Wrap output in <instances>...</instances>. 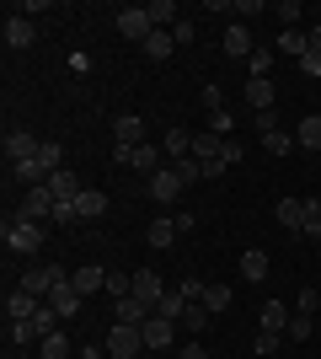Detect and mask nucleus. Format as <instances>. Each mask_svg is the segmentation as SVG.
Wrapping results in <instances>:
<instances>
[{"label":"nucleus","mask_w":321,"mask_h":359,"mask_svg":"<svg viewBox=\"0 0 321 359\" xmlns=\"http://www.w3.org/2000/svg\"><path fill=\"white\" fill-rule=\"evenodd\" d=\"M150 306H145V300L139 295H123V300H113V322H118V327H145V322H150Z\"/></svg>","instance_id":"nucleus-6"},{"label":"nucleus","mask_w":321,"mask_h":359,"mask_svg":"<svg viewBox=\"0 0 321 359\" xmlns=\"http://www.w3.org/2000/svg\"><path fill=\"white\" fill-rule=\"evenodd\" d=\"M11 344H43V327L38 322H11Z\"/></svg>","instance_id":"nucleus-34"},{"label":"nucleus","mask_w":321,"mask_h":359,"mask_svg":"<svg viewBox=\"0 0 321 359\" xmlns=\"http://www.w3.org/2000/svg\"><path fill=\"white\" fill-rule=\"evenodd\" d=\"M177 295H183V300H204V279H183V285H177Z\"/></svg>","instance_id":"nucleus-49"},{"label":"nucleus","mask_w":321,"mask_h":359,"mask_svg":"<svg viewBox=\"0 0 321 359\" xmlns=\"http://www.w3.org/2000/svg\"><path fill=\"white\" fill-rule=\"evenodd\" d=\"M311 311H321V290H300V316H311Z\"/></svg>","instance_id":"nucleus-47"},{"label":"nucleus","mask_w":321,"mask_h":359,"mask_svg":"<svg viewBox=\"0 0 321 359\" xmlns=\"http://www.w3.org/2000/svg\"><path fill=\"white\" fill-rule=\"evenodd\" d=\"M241 279H252V285L268 279V252H262V247H246L241 252Z\"/></svg>","instance_id":"nucleus-21"},{"label":"nucleus","mask_w":321,"mask_h":359,"mask_svg":"<svg viewBox=\"0 0 321 359\" xmlns=\"http://www.w3.org/2000/svg\"><path fill=\"white\" fill-rule=\"evenodd\" d=\"M204 306H209V316H225L230 311V290L225 285H204Z\"/></svg>","instance_id":"nucleus-31"},{"label":"nucleus","mask_w":321,"mask_h":359,"mask_svg":"<svg viewBox=\"0 0 321 359\" xmlns=\"http://www.w3.org/2000/svg\"><path fill=\"white\" fill-rule=\"evenodd\" d=\"M209 322H214V316H209V306H204V300H187V311H183V327H187V332H204Z\"/></svg>","instance_id":"nucleus-29"},{"label":"nucleus","mask_w":321,"mask_h":359,"mask_svg":"<svg viewBox=\"0 0 321 359\" xmlns=\"http://www.w3.org/2000/svg\"><path fill=\"white\" fill-rule=\"evenodd\" d=\"M241 161V145H236V140H225V150H220V166H236Z\"/></svg>","instance_id":"nucleus-51"},{"label":"nucleus","mask_w":321,"mask_h":359,"mask_svg":"<svg viewBox=\"0 0 321 359\" xmlns=\"http://www.w3.org/2000/svg\"><path fill=\"white\" fill-rule=\"evenodd\" d=\"M161 156H166V166L187 161V156H193V135H187V129H166V140H161Z\"/></svg>","instance_id":"nucleus-14"},{"label":"nucleus","mask_w":321,"mask_h":359,"mask_svg":"<svg viewBox=\"0 0 321 359\" xmlns=\"http://www.w3.org/2000/svg\"><path fill=\"white\" fill-rule=\"evenodd\" d=\"M273 215H278V225H284V231H306V198H284Z\"/></svg>","instance_id":"nucleus-22"},{"label":"nucleus","mask_w":321,"mask_h":359,"mask_svg":"<svg viewBox=\"0 0 321 359\" xmlns=\"http://www.w3.org/2000/svg\"><path fill=\"white\" fill-rule=\"evenodd\" d=\"M70 70L86 75V70H92V54H86V48H76V54H70Z\"/></svg>","instance_id":"nucleus-50"},{"label":"nucleus","mask_w":321,"mask_h":359,"mask_svg":"<svg viewBox=\"0 0 321 359\" xmlns=\"http://www.w3.org/2000/svg\"><path fill=\"white\" fill-rule=\"evenodd\" d=\"M38 161H43L48 172H59V166H64V145H54V140H43V150H38Z\"/></svg>","instance_id":"nucleus-39"},{"label":"nucleus","mask_w":321,"mask_h":359,"mask_svg":"<svg viewBox=\"0 0 321 359\" xmlns=\"http://www.w3.org/2000/svg\"><path fill=\"white\" fill-rule=\"evenodd\" d=\"M38 150H43V140H32L27 129H11V135H6V161H11V166L32 161V156H38Z\"/></svg>","instance_id":"nucleus-9"},{"label":"nucleus","mask_w":321,"mask_h":359,"mask_svg":"<svg viewBox=\"0 0 321 359\" xmlns=\"http://www.w3.org/2000/svg\"><path fill=\"white\" fill-rule=\"evenodd\" d=\"M70 285H76L80 295H97V290H107V269L86 263V269H76V273H70Z\"/></svg>","instance_id":"nucleus-19"},{"label":"nucleus","mask_w":321,"mask_h":359,"mask_svg":"<svg viewBox=\"0 0 321 359\" xmlns=\"http://www.w3.org/2000/svg\"><path fill=\"white\" fill-rule=\"evenodd\" d=\"M54 204H59V198L48 194V188H27V194H22V210H16V215L38 225V220H48V215H54Z\"/></svg>","instance_id":"nucleus-8"},{"label":"nucleus","mask_w":321,"mask_h":359,"mask_svg":"<svg viewBox=\"0 0 321 359\" xmlns=\"http://www.w3.org/2000/svg\"><path fill=\"white\" fill-rule=\"evenodd\" d=\"M183 359H209V348H204L199 338H193V344H183Z\"/></svg>","instance_id":"nucleus-52"},{"label":"nucleus","mask_w":321,"mask_h":359,"mask_svg":"<svg viewBox=\"0 0 321 359\" xmlns=\"http://www.w3.org/2000/svg\"><path fill=\"white\" fill-rule=\"evenodd\" d=\"M113 140L118 145H145V118L139 113H118L113 118Z\"/></svg>","instance_id":"nucleus-11"},{"label":"nucleus","mask_w":321,"mask_h":359,"mask_svg":"<svg viewBox=\"0 0 321 359\" xmlns=\"http://www.w3.org/2000/svg\"><path fill=\"white\" fill-rule=\"evenodd\" d=\"M209 135H220V140H230V135H236V118H230L225 107H220V113H209Z\"/></svg>","instance_id":"nucleus-38"},{"label":"nucleus","mask_w":321,"mask_h":359,"mask_svg":"<svg viewBox=\"0 0 321 359\" xmlns=\"http://www.w3.org/2000/svg\"><path fill=\"white\" fill-rule=\"evenodd\" d=\"M171 338H177V322H171V316H150V322H145V348H171Z\"/></svg>","instance_id":"nucleus-16"},{"label":"nucleus","mask_w":321,"mask_h":359,"mask_svg":"<svg viewBox=\"0 0 321 359\" xmlns=\"http://www.w3.org/2000/svg\"><path fill=\"white\" fill-rule=\"evenodd\" d=\"M80 300H86V295H80V290L70 285V279L48 290V306H54V311H59V316H76V311H80Z\"/></svg>","instance_id":"nucleus-17"},{"label":"nucleus","mask_w":321,"mask_h":359,"mask_svg":"<svg viewBox=\"0 0 321 359\" xmlns=\"http://www.w3.org/2000/svg\"><path fill=\"white\" fill-rule=\"evenodd\" d=\"M134 295H139V300H145V306H150V311H155V306L166 300V285H161V273L139 269V273H134Z\"/></svg>","instance_id":"nucleus-13"},{"label":"nucleus","mask_w":321,"mask_h":359,"mask_svg":"<svg viewBox=\"0 0 321 359\" xmlns=\"http://www.w3.org/2000/svg\"><path fill=\"white\" fill-rule=\"evenodd\" d=\"M102 348L113 359H139V348H145V327H118V322H113V332H107Z\"/></svg>","instance_id":"nucleus-4"},{"label":"nucleus","mask_w":321,"mask_h":359,"mask_svg":"<svg viewBox=\"0 0 321 359\" xmlns=\"http://www.w3.org/2000/svg\"><path fill=\"white\" fill-rule=\"evenodd\" d=\"M183 311H187V300L177 295V290H166V300L155 306V316H171V322H183Z\"/></svg>","instance_id":"nucleus-36"},{"label":"nucleus","mask_w":321,"mask_h":359,"mask_svg":"<svg viewBox=\"0 0 321 359\" xmlns=\"http://www.w3.org/2000/svg\"><path fill=\"white\" fill-rule=\"evenodd\" d=\"M80 359H113V354H107V348H97V344H92V348H86V354H80Z\"/></svg>","instance_id":"nucleus-53"},{"label":"nucleus","mask_w":321,"mask_h":359,"mask_svg":"<svg viewBox=\"0 0 321 359\" xmlns=\"http://www.w3.org/2000/svg\"><path fill=\"white\" fill-rule=\"evenodd\" d=\"M268 70H273V48H252V60H246V75H252V81H268Z\"/></svg>","instance_id":"nucleus-32"},{"label":"nucleus","mask_w":321,"mask_h":359,"mask_svg":"<svg viewBox=\"0 0 321 359\" xmlns=\"http://www.w3.org/2000/svg\"><path fill=\"white\" fill-rule=\"evenodd\" d=\"M171 38H177V48H187V43H193V38H199V27H193V22H187V16H183V22L171 27Z\"/></svg>","instance_id":"nucleus-45"},{"label":"nucleus","mask_w":321,"mask_h":359,"mask_svg":"<svg viewBox=\"0 0 321 359\" xmlns=\"http://www.w3.org/2000/svg\"><path fill=\"white\" fill-rule=\"evenodd\" d=\"M306 48H311V38L300 27H284V32H278V54H294V60H300Z\"/></svg>","instance_id":"nucleus-28"},{"label":"nucleus","mask_w":321,"mask_h":359,"mask_svg":"<svg viewBox=\"0 0 321 359\" xmlns=\"http://www.w3.org/2000/svg\"><path fill=\"white\" fill-rule=\"evenodd\" d=\"M145 241H150L155 252H161V247H171V241H177V215H155V220L145 225Z\"/></svg>","instance_id":"nucleus-15"},{"label":"nucleus","mask_w":321,"mask_h":359,"mask_svg":"<svg viewBox=\"0 0 321 359\" xmlns=\"http://www.w3.org/2000/svg\"><path fill=\"white\" fill-rule=\"evenodd\" d=\"M145 188H150V198L161 204V210H171V204L183 198V188H187V182L177 177V166H161L155 177H145Z\"/></svg>","instance_id":"nucleus-3"},{"label":"nucleus","mask_w":321,"mask_h":359,"mask_svg":"<svg viewBox=\"0 0 321 359\" xmlns=\"http://www.w3.org/2000/svg\"><path fill=\"white\" fill-rule=\"evenodd\" d=\"M177 177H183V182H204V161H193V156L177 161Z\"/></svg>","instance_id":"nucleus-44"},{"label":"nucleus","mask_w":321,"mask_h":359,"mask_svg":"<svg viewBox=\"0 0 321 359\" xmlns=\"http://www.w3.org/2000/svg\"><path fill=\"white\" fill-rule=\"evenodd\" d=\"M113 22H118V32L129 38V43H145V38L155 32V22H150V11H145V6H123Z\"/></svg>","instance_id":"nucleus-5"},{"label":"nucleus","mask_w":321,"mask_h":359,"mask_svg":"<svg viewBox=\"0 0 321 359\" xmlns=\"http://www.w3.org/2000/svg\"><path fill=\"white\" fill-rule=\"evenodd\" d=\"M278 344H284V332H257V354H262V359H273Z\"/></svg>","instance_id":"nucleus-42"},{"label":"nucleus","mask_w":321,"mask_h":359,"mask_svg":"<svg viewBox=\"0 0 321 359\" xmlns=\"http://www.w3.org/2000/svg\"><path fill=\"white\" fill-rule=\"evenodd\" d=\"M54 225H64V231H76V225H80L76 204H54Z\"/></svg>","instance_id":"nucleus-43"},{"label":"nucleus","mask_w":321,"mask_h":359,"mask_svg":"<svg viewBox=\"0 0 321 359\" xmlns=\"http://www.w3.org/2000/svg\"><path fill=\"white\" fill-rule=\"evenodd\" d=\"M32 43H38V22L6 11V48H32Z\"/></svg>","instance_id":"nucleus-7"},{"label":"nucleus","mask_w":321,"mask_h":359,"mask_svg":"<svg viewBox=\"0 0 321 359\" xmlns=\"http://www.w3.org/2000/svg\"><path fill=\"white\" fill-rule=\"evenodd\" d=\"M257 322H262V332H290V306H284V300H268L257 311Z\"/></svg>","instance_id":"nucleus-20"},{"label":"nucleus","mask_w":321,"mask_h":359,"mask_svg":"<svg viewBox=\"0 0 321 359\" xmlns=\"http://www.w3.org/2000/svg\"><path fill=\"white\" fill-rule=\"evenodd\" d=\"M38 306H43V300H38V295H27L22 285H16L11 295H6V316H11V322H32V316H38Z\"/></svg>","instance_id":"nucleus-12"},{"label":"nucleus","mask_w":321,"mask_h":359,"mask_svg":"<svg viewBox=\"0 0 321 359\" xmlns=\"http://www.w3.org/2000/svg\"><path fill=\"white\" fill-rule=\"evenodd\" d=\"M273 16L284 22V27H300V0H284V6H273Z\"/></svg>","instance_id":"nucleus-40"},{"label":"nucleus","mask_w":321,"mask_h":359,"mask_svg":"<svg viewBox=\"0 0 321 359\" xmlns=\"http://www.w3.org/2000/svg\"><path fill=\"white\" fill-rule=\"evenodd\" d=\"M139 48H145V60L161 65V60H171V54H177V38H171V32H150V38H145Z\"/></svg>","instance_id":"nucleus-23"},{"label":"nucleus","mask_w":321,"mask_h":359,"mask_svg":"<svg viewBox=\"0 0 321 359\" xmlns=\"http://www.w3.org/2000/svg\"><path fill=\"white\" fill-rule=\"evenodd\" d=\"M290 344H306L311 338V316H290V332H284Z\"/></svg>","instance_id":"nucleus-41"},{"label":"nucleus","mask_w":321,"mask_h":359,"mask_svg":"<svg viewBox=\"0 0 321 359\" xmlns=\"http://www.w3.org/2000/svg\"><path fill=\"white\" fill-rule=\"evenodd\" d=\"M300 70H306L311 81H321V54H316V48H306V54H300Z\"/></svg>","instance_id":"nucleus-48"},{"label":"nucleus","mask_w":321,"mask_h":359,"mask_svg":"<svg viewBox=\"0 0 321 359\" xmlns=\"http://www.w3.org/2000/svg\"><path fill=\"white\" fill-rule=\"evenodd\" d=\"M199 102L209 107V113H220V107H225V97H220V86H214V81H209V86L199 91Z\"/></svg>","instance_id":"nucleus-46"},{"label":"nucleus","mask_w":321,"mask_h":359,"mask_svg":"<svg viewBox=\"0 0 321 359\" xmlns=\"http://www.w3.org/2000/svg\"><path fill=\"white\" fill-rule=\"evenodd\" d=\"M225 54L230 60H252V32L246 27H225Z\"/></svg>","instance_id":"nucleus-27"},{"label":"nucleus","mask_w":321,"mask_h":359,"mask_svg":"<svg viewBox=\"0 0 321 359\" xmlns=\"http://www.w3.org/2000/svg\"><path fill=\"white\" fill-rule=\"evenodd\" d=\"M113 161L134 166L139 177H155V172L166 166V156H161V145H118V150H113Z\"/></svg>","instance_id":"nucleus-1"},{"label":"nucleus","mask_w":321,"mask_h":359,"mask_svg":"<svg viewBox=\"0 0 321 359\" xmlns=\"http://www.w3.org/2000/svg\"><path fill=\"white\" fill-rule=\"evenodd\" d=\"M300 150H311V156H321V113H306V118H300Z\"/></svg>","instance_id":"nucleus-24"},{"label":"nucleus","mask_w":321,"mask_h":359,"mask_svg":"<svg viewBox=\"0 0 321 359\" xmlns=\"http://www.w3.org/2000/svg\"><path fill=\"white\" fill-rule=\"evenodd\" d=\"M246 102L252 113H273V81H246Z\"/></svg>","instance_id":"nucleus-26"},{"label":"nucleus","mask_w":321,"mask_h":359,"mask_svg":"<svg viewBox=\"0 0 321 359\" xmlns=\"http://www.w3.org/2000/svg\"><path fill=\"white\" fill-rule=\"evenodd\" d=\"M48 194L59 198V204H76V198L86 194V182H80L76 172H70V166H59V172H54V177H48Z\"/></svg>","instance_id":"nucleus-10"},{"label":"nucleus","mask_w":321,"mask_h":359,"mask_svg":"<svg viewBox=\"0 0 321 359\" xmlns=\"http://www.w3.org/2000/svg\"><path fill=\"white\" fill-rule=\"evenodd\" d=\"M76 215H80V225L102 220V215H107V194H102V188H86V194L76 198Z\"/></svg>","instance_id":"nucleus-18"},{"label":"nucleus","mask_w":321,"mask_h":359,"mask_svg":"<svg viewBox=\"0 0 321 359\" xmlns=\"http://www.w3.org/2000/svg\"><path fill=\"white\" fill-rule=\"evenodd\" d=\"M107 295H113V300L134 295V279H129V273H113V269H107Z\"/></svg>","instance_id":"nucleus-37"},{"label":"nucleus","mask_w":321,"mask_h":359,"mask_svg":"<svg viewBox=\"0 0 321 359\" xmlns=\"http://www.w3.org/2000/svg\"><path fill=\"white\" fill-rule=\"evenodd\" d=\"M311 48H316V54H321V27H311Z\"/></svg>","instance_id":"nucleus-54"},{"label":"nucleus","mask_w":321,"mask_h":359,"mask_svg":"<svg viewBox=\"0 0 321 359\" xmlns=\"http://www.w3.org/2000/svg\"><path fill=\"white\" fill-rule=\"evenodd\" d=\"M38 354L43 359H70V338H64V332H48L43 344H38Z\"/></svg>","instance_id":"nucleus-33"},{"label":"nucleus","mask_w":321,"mask_h":359,"mask_svg":"<svg viewBox=\"0 0 321 359\" xmlns=\"http://www.w3.org/2000/svg\"><path fill=\"white\" fill-rule=\"evenodd\" d=\"M300 236L321 241V198H306V231H300Z\"/></svg>","instance_id":"nucleus-35"},{"label":"nucleus","mask_w":321,"mask_h":359,"mask_svg":"<svg viewBox=\"0 0 321 359\" xmlns=\"http://www.w3.org/2000/svg\"><path fill=\"white\" fill-rule=\"evenodd\" d=\"M220 150H225V140L220 135H209V129H204V135H193V161H220Z\"/></svg>","instance_id":"nucleus-25"},{"label":"nucleus","mask_w":321,"mask_h":359,"mask_svg":"<svg viewBox=\"0 0 321 359\" xmlns=\"http://www.w3.org/2000/svg\"><path fill=\"white\" fill-rule=\"evenodd\" d=\"M0 236H6V252H16V257H32L38 247H43V231H38L32 220H22V215H16V220H6V231H0Z\"/></svg>","instance_id":"nucleus-2"},{"label":"nucleus","mask_w":321,"mask_h":359,"mask_svg":"<svg viewBox=\"0 0 321 359\" xmlns=\"http://www.w3.org/2000/svg\"><path fill=\"white\" fill-rule=\"evenodd\" d=\"M262 145H268V156H290V150H300V140L284 135V129H268V135H262Z\"/></svg>","instance_id":"nucleus-30"}]
</instances>
